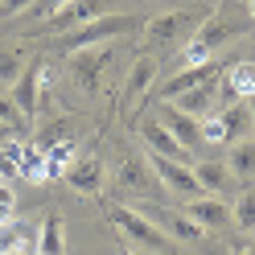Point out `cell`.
Returning <instances> with one entry per match:
<instances>
[{"label":"cell","mask_w":255,"mask_h":255,"mask_svg":"<svg viewBox=\"0 0 255 255\" xmlns=\"http://www.w3.org/2000/svg\"><path fill=\"white\" fill-rule=\"evenodd\" d=\"M156 120H161L169 132H173V140L194 156L206 140H202V120H194V116H185L181 107H173V103H161V111H156Z\"/></svg>","instance_id":"11"},{"label":"cell","mask_w":255,"mask_h":255,"mask_svg":"<svg viewBox=\"0 0 255 255\" xmlns=\"http://www.w3.org/2000/svg\"><path fill=\"white\" fill-rule=\"evenodd\" d=\"M235 255H255V247H247V251H235Z\"/></svg>","instance_id":"34"},{"label":"cell","mask_w":255,"mask_h":255,"mask_svg":"<svg viewBox=\"0 0 255 255\" xmlns=\"http://www.w3.org/2000/svg\"><path fill=\"white\" fill-rule=\"evenodd\" d=\"M189 222H198L202 231H227L235 214H231V206L222 202V198H185V210H181Z\"/></svg>","instance_id":"13"},{"label":"cell","mask_w":255,"mask_h":255,"mask_svg":"<svg viewBox=\"0 0 255 255\" xmlns=\"http://www.w3.org/2000/svg\"><path fill=\"white\" fill-rule=\"evenodd\" d=\"M144 161L156 173L161 189H169V194H177V198H198L202 194V185H198V177H194V169H189V165L169 161V156H156V152H144Z\"/></svg>","instance_id":"9"},{"label":"cell","mask_w":255,"mask_h":255,"mask_svg":"<svg viewBox=\"0 0 255 255\" xmlns=\"http://www.w3.org/2000/svg\"><path fill=\"white\" fill-rule=\"evenodd\" d=\"M25 66H29V62H25V45H8V50H0V83H4V87L17 83Z\"/></svg>","instance_id":"23"},{"label":"cell","mask_w":255,"mask_h":255,"mask_svg":"<svg viewBox=\"0 0 255 255\" xmlns=\"http://www.w3.org/2000/svg\"><path fill=\"white\" fill-rule=\"evenodd\" d=\"M247 17H251V21H255V0H247Z\"/></svg>","instance_id":"33"},{"label":"cell","mask_w":255,"mask_h":255,"mask_svg":"<svg viewBox=\"0 0 255 255\" xmlns=\"http://www.w3.org/2000/svg\"><path fill=\"white\" fill-rule=\"evenodd\" d=\"M255 95V62H235L231 70L218 74V99L222 103H239Z\"/></svg>","instance_id":"16"},{"label":"cell","mask_w":255,"mask_h":255,"mask_svg":"<svg viewBox=\"0 0 255 255\" xmlns=\"http://www.w3.org/2000/svg\"><path fill=\"white\" fill-rule=\"evenodd\" d=\"M136 210L140 214H144L148 222H152V227L156 231H165L169 239H177V243H189V247H194V243H202V227H198V222H189L181 210H169V206H152V202H136Z\"/></svg>","instance_id":"8"},{"label":"cell","mask_w":255,"mask_h":255,"mask_svg":"<svg viewBox=\"0 0 255 255\" xmlns=\"http://www.w3.org/2000/svg\"><path fill=\"white\" fill-rule=\"evenodd\" d=\"M194 177L202 185V194H214V198H227L235 189V173L227 169V161H194Z\"/></svg>","instance_id":"18"},{"label":"cell","mask_w":255,"mask_h":255,"mask_svg":"<svg viewBox=\"0 0 255 255\" xmlns=\"http://www.w3.org/2000/svg\"><path fill=\"white\" fill-rule=\"evenodd\" d=\"M144 29V17H132V12H103L87 25L70 29V33H58V50L62 54H74V50H87V45H107L124 33H136Z\"/></svg>","instance_id":"2"},{"label":"cell","mask_w":255,"mask_h":255,"mask_svg":"<svg viewBox=\"0 0 255 255\" xmlns=\"http://www.w3.org/2000/svg\"><path fill=\"white\" fill-rule=\"evenodd\" d=\"M161 194V181L156 173L148 169L144 156H124L120 169H116V202L120 198H136V202H152Z\"/></svg>","instance_id":"5"},{"label":"cell","mask_w":255,"mask_h":255,"mask_svg":"<svg viewBox=\"0 0 255 255\" xmlns=\"http://www.w3.org/2000/svg\"><path fill=\"white\" fill-rule=\"evenodd\" d=\"M202 140H206V144H227V128H222L218 116H206L202 120Z\"/></svg>","instance_id":"28"},{"label":"cell","mask_w":255,"mask_h":255,"mask_svg":"<svg viewBox=\"0 0 255 255\" xmlns=\"http://www.w3.org/2000/svg\"><path fill=\"white\" fill-rule=\"evenodd\" d=\"M152 83H156V58H136L132 70H128V83H124V91H120V107H124V116L132 120V124H136L140 111H144Z\"/></svg>","instance_id":"6"},{"label":"cell","mask_w":255,"mask_h":255,"mask_svg":"<svg viewBox=\"0 0 255 255\" xmlns=\"http://www.w3.org/2000/svg\"><path fill=\"white\" fill-rule=\"evenodd\" d=\"M0 124H4V128H12V132H29L25 116L17 111V103H12L8 95H0Z\"/></svg>","instance_id":"27"},{"label":"cell","mask_w":255,"mask_h":255,"mask_svg":"<svg viewBox=\"0 0 255 255\" xmlns=\"http://www.w3.org/2000/svg\"><path fill=\"white\" fill-rule=\"evenodd\" d=\"M12 202H17V198H12V189H8L4 181H0V222H4V218L12 214Z\"/></svg>","instance_id":"31"},{"label":"cell","mask_w":255,"mask_h":255,"mask_svg":"<svg viewBox=\"0 0 255 255\" xmlns=\"http://www.w3.org/2000/svg\"><path fill=\"white\" fill-rule=\"evenodd\" d=\"M25 8H33V0H0V17H17Z\"/></svg>","instance_id":"30"},{"label":"cell","mask_w":255,"mask_h":255,"mask_svg":"<svg viewBox=\"0 0 255 255\" xmlns=\"http://www.w3.org/2000/svg\"><path fill=\"white\" fill-rule=\"evenodd\" d=\"M70 62V78L78 83V91L83 95H99L103 91V74H107V66H111V58H116V50H111V41L107 45H87V50H74V54H66Z\"/></svg>","instance_id":"4"},{"label":"cell","mask_w":255,"mask_h":255,"mask_svg":"<svg viewBox=\"0 0 255 255\" xmlns=\"http://www.w3.org/2000/svg\"><path fill=\"white\" fill-rule=\"evenodd\" d=\"M247 12L235 8V0H227V4H218L210 17H202V25L194 29V37H189V45L181 50V66H198V62H210L227 41L243 37L247 33Z\"/></svg>","instance_id":"1"},{"label":"cell","mask_w":255,"mask_h":255,"mask_svg":"<svg viewBox=\"0 0 255 255\" xmlns=\"http://www.w3.org/2000/svg\"><path fill=\"white\" fill-rule=\"evenodd\" d=\"M107 218H111V227H116L136 251H169V243H173V239H169L165 231H156L152 222L136 210V206L111 202V206H107Z\"/></svg>","instance_id":"3"},{"label":"cell","mask_w":255,"mask_h":255,"mask_svg":"<svg viewBox=\"0 0 255 255\" xmlns=\"http://www.w3.org/2000/svg\"><path fill=\"white\" fill-rule=\"evenodd\" d=\"M231 214H235V222L247 235H255V189H251V194H239V202L231 206Z\"/></svg>","instance_id":"26"},{"label":"cell","mask_w":255,"mask_h":255,"mask_svg":"<svg viewBox=\"0 0 255 255\" xmlns=\"http://www.w3.org/2000/svg\"><path fill=\"white\" fill-rule=\"evenodd\" d=\"M140 136L148 140V152H156V156H169V161H181V165H194L189 161V152L173 140V132L156 120V116H148V120H140Z\"/></svg>","instance_id":"15"},{"label":"cell","mask_w":255,"mask_h":255,"mask_svg":"<svg viewBox=\"0 0 255 255\" xmlns=\"http://www.w3.org/2000/svg\"><path fill=\"white\" fill-rule=\"evenodd\" d=\"M17 173L29 181H45V152L41 148H21L17 152Z\"/></svg>","instance_id":"25"},{"label":"cell","mask_w":255,"mask_h":255,"mask_svg":"<svg viewBox=\"0 0 255 255\" xmlns=\"http://www.w3.org/2000/svg\"><path fill=\"white\" fill-rule=\"evenodd\" d=\"M8 255H21V251H8Z\"/></svg>","instance_id":"38"},{"label":"cell","mask_w":255,"mask_h":255,"mask_svg":"<svg viewBox=\"0 0 255 255\" xmlns=\"http://www.w3.org/2000/svg\"><path fill=\"white\" fill-rule=\"evenodd\" d=\"M66 4H70V0H33V12L45 21V17H54V12H58V8H66Z\"/></svg>","instance_id":"29"},{"label":"cell","mask_w":255,"mask_h":255,"mask_svg":"<svg viewBox=\"0 0 255 255\" xmlns=\"http://www.w3.org/2000/svg\"><path fill=\"white\" fill-rule=\"evenodd\" d=\"M247 62H255V45H251V58H247Z\"/></svg>","instance_id":"36"},{"label":"cell","mask_w":255,"mask_h":255,"mask_svg":"<svg viewBox=\"0 0 255 255\" xmlns=\"http://www.w3.org/2000/svg\"><path fill=\"white\" fill-rule=\"evenodd\" d=\"M247 111H251V132H255V95H247Z\"/></svg>","instance_id":"32"},{"label":"cell","mask_w":255,"mask_h":255,"mask_svg":"<svg viewBox=\"0 0 255 255\" xmlns=\"http://www.w3.org/2000/svg\"><path fill=\"white\" fill-rule=\"evenodd\" d=\"M120 255H140V251H120Z\"/></svg>","instance_id":"35"},{"label":"cell","mask_w":255,"mask_h":255,"mask_svg":"<svg viewBox=\"0 0 255 255\" xmlns=\"http://www.w3.org/2000/svg\"><path fill=\"white\" fill-rule=\"evenodd\" d=\"M214 103H218V78L214 83H202L194 91H185L173 99V107H181L185 116H194V120H206V116H214Z\"/></svg>","instance_id":"19"},{"label":"cell","mask_w":255,"mask_h":255,"mask_svg":"<svg viewBox=\"0 0 255 255\" xmlns=\"http://www.w3.org/2000/svg\"><path fill=\"white\" fill-rule=\"evenodd\" d=\"M218 74H222V62H214V58H210V62H198V66H181L173 78L161 83L156 95H161V103H173V99L185 95V91H194V87H202V83H214Z\"/></svg>","instance_id":"10"},{"label":"cell","mask_w":255,"mask_h":255,"mask_svg":"<svg viewBox=\"0 0 255 255\" xmlns=\"http://www.w3.org/2000/svg\"><path fill=\"white\" fill-rule=\"evenodd\" d=\"M70 161H74V144L70 140H58L54 148H45V177H62Z\"/></svg>","instance_id":"24"},{"label":"cell","mask_w":255,"mask_h":255,"mask_svg":"<svg viewBox=\"0 0 255 255\" xmlns=\"http://www.w3.org/2000/svg\"><path fill=\"white\" fill-rule=\"evenodd\" d=\"M37 255H66V235H62L58 214H45L41 235H37Z\"/></svg>","instance_id":"22"},{"label":"cell","mask_w":255,"mask_h":255,"mask_svg":"<svg viewBox=\"0 0 255 255\" xmlns=\"http://www.w3.org/2000/svg\"><path fill=\"white\" fill-rule=\"evenodd\" d=\"M202 25L198 12H161V17L144 21V41L152 50H169V45H177L185 33H194Z\"/></svg>","instance_id":"7"},{"label":"cell","mask_w":255,"mask_h":255,"mask_svg":"<svg viewBox=\"0 0 255 255\" xmlns=\"http://www.w3.org/2000/svg\"><path fill=\"white\" fill-rule=\"evenodd\" d=\"M218 120H222V128H227V144H235V140H247V136H255L251 132V111H247V99H239V103H227L218 111Z\"/></svg>","instance_id":"20"},{"label":"cell","mask_w":255,"mask_h":255,"mask_svg":"<svg viewBox=\"0 0 255 255\" xmlns=\"http://www.w3.org/2000/svg\"><path fill=\"white\" fill-rule=\"evenodd\" d=\"M0 255H8V251H4V247H0Z\"/></svg>","instance_id":"37"},{"label":"cell","mask_w":255,"mask_h":255,"mask_svg":"<svg viewBox=\"0 0 255 255\" xmlns=\"http://www.w3.org/2000/svg\"><path fill=\"white\" fill-rule=\"evenodd\" d=\"M227 169L235 173V181H239V177H255V136H247V140H235V144H231Z\"/></svg>","instance_id":"21"},{"label":"cell","mask_w":255,"mask_h":255,"mask_svg":"<svg viewBox=\"0 0 255 255\" xmlns=\"http://www.w3.org/2000/svg\"><path fill=\"white\" fill-rule=\"evenodd\" d=\"M95 17H103L99 0H70L66 8L54 12V17H45V33H70V29L87 25V21H95Z\"/></svg>","instance_id":"17"},{"label":"cell","mask_w":255,"mask_h":255,"mask_svg":"<svg viewBox=\"0 0 255 255\" xmlns=\"http://www.w3.org/2000/svg\"><path fill=\"white\" fill-rule=\"evenodd\" d=\"M62 181H66L70 189H78V194H103V161H99V152H87V156H78V161L66 165V173H62Z\"/></svg>","instance_id":"14"},{"label":"cell","mask_w":255,"mask_h":255,"mask_svg":"<svg viewBox=\"0 0 255 255\" xmlns=\"http://www.w3.org/2000/svg\"><path fill=\"white\" fill-rule=\"evenodd\" d=\"M41 62H29V66L21 70V78H17V83H12L8 87V99L12 103H17V111H21V116H25V124H33L37 120V99H41Z\"/></svg>","instance_id":"12"}]
</instances>
